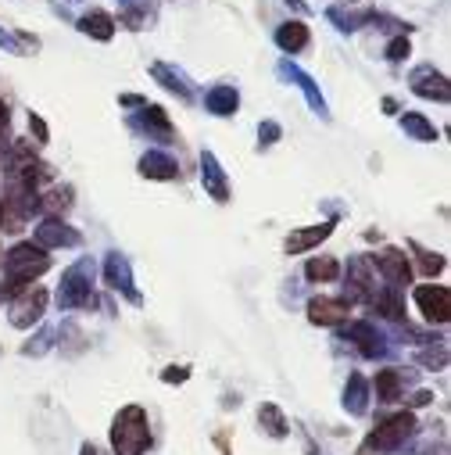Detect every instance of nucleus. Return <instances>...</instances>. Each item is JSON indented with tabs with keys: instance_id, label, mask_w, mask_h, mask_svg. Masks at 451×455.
<instances>
[{
	"instance_id": "f257e3e1",
	"label": "nucleus",
	"mask_w": 451,
	"mask_h": 455,
	"mask_svg": "<svg viewBox=\"0 0 451 455\" xmlns=\"http://www.w3.org/2000/svg\"><path fill=\"white\" fill-rule=\"evenodd\" d=\"M51 259L44 255L40 244H19L4 255V287H0V301H15L40 273H47Z\"/></svg>"
},
{
	"instance_id": "f03ea898",
	"label": "nucleus",
	"mask_w": 451,
	"mask_h": 455,
	"mask_svg": "<svg viewBox=\"0 0 451 455\" xmlns=\"http://www.w3.org/2000/svg\"><path fill=\"white\" fill-rule=\"evenodd\" d=\"M111 444H115V455H144L151 444V427H147V412L140 405H126L115 416V427H111Z\"/></svg>"
},
{
	"instance_id": "7ed1b4c3",
	"label": "nucleus",
	"mask_w": 451,
	"mask_h": 455,
	"mask_svg": "<svg viewBox=\"0 0 451 455\" xmlns=\"http://www.w3.org/2000/svg\"><path fill=\"white\" fill-rule=\"evenodd\" d=\"M36 208H40V194L33 187L12 183L4 190V197H0V230H8V234L26 230V222H29V215Z\"/></svg>"
},
{
	"instance_id": "20e7f679",
	"label": "nucleus",
	"mask_w": 451,
	"mask_h": 455,
	"mask_svg": "<svg viewBox=\"0 0 451 455\" xmlns=\"http://www.w3.org/2000/svg\"><path fill=\"white\" fill-rule=\"evenodd\" d=\"M412 434H415V416H412V412H398V416L384 419V423L369 434L362 455H369V451H394V448H401Z\"/></svg>"
},
{
	"instance_id": "39448f33",
	"label": "nucleus",
	"mask_w": 451,
	"mask_h": 455,
	"mask_svg": "<svg viewBox=\"0 0 451 455\" xmlns=\"http://www.w3.org/2000/svg\"><path fill=\"white\" fill-rule=\"evenodd\" d=\"M90 276H93V262L72 266V269L65 273L61 291H58V305H61V308H83V305H90V301H93V294H90Z\"/></svg>"
},
{
	"instance_id": "423d86ee",
	"label": "nucleus",
	"mask_w": 451,
	"mask_h": 455,
	"mask_svg": "<svg viewBox=\"0 0 451 455\" xmlns=\"http://www.w3.org/2000/svg\"><path fill=\"white\" fill-rule=\"evenodd\" d=\"M415 305L423 308V315L430 323H447V315H451V291L440 287V283H423V287H415Z\"/></svg>"
},
{
	"instance_id": "0eeeda50",
	"label": "nucleus",
	"mask_w": 451,
	"mask_h": 455,
	"mask_svg": "<svg viewBox=\"0 0 451 455\" xmlns=\"http://www.w3.org/2000/svg\"><path fill=\"white\" fill-rule=\"evenodd\" d=\"M369 262L387 276V283H391V287H405V283H412V266H408V259H405L401 251L384 248V251H380V255H373Z\"/></svg>"
},
{
	"instance_id": "6e6552de",
	"label": "nucleus",
	"mask_w": 451,
	"mask_h": 455,
	"mask_svg": "<svg viewBox=\"0 0 451 455\" xmlns=\"http://www.w3.org/2000/svg\"><path fill=\"white\" fill-rule=\"evenodd\" d=\"M352 312V305L344 298H315L308 305V319L319 323V326H336V323H344Z\"/></svg>"
},
{
	"instance_id": "1a4fd4ad",
	"label": "nucleus",
	"mask_w": 451,
	"mask_h": 455,
	"mask_svg": "<svg viewBox=\"0 0 451 455\" xmlns=\"http://www.w3.org/2000/svg\"><path fill=\"white\" fill-rule=\"evenodd\" d=\"M36 244L47 251V248H75L79 244V234L68 230L61 219H47L44 226H36Z\"/></svg>"
},
{
	"instance_id": "9d476101",
	"label": "nucleus",
	"mask_w": 451,
	"mask_h": 455,
	"mask_svg": "<svg viewBox=\"0 0 451 455\" xmlns=\"http://www.w3.org/2000/svg\"><path fill=\"white\" fill-rule=\"evenodd\" d=\"M344 337H348V340H355V348H359L362 355H369V359L384 355V333H380L373 323H352Z\"/></svg>"
},
{
	"instance_id": "9b49d317",
	"label": "nucleus",
	"mask_w": 451,
	"mask_h": 455,
	"mask_svg": "<svg viewBox=\"0 0 451 455\" xmlns=\"http://www.w3.org/2000/svg\"><path fill=\"white\" fill-rule=\"evenodd\" d=\"M412 90H415L419 97L447 100V79H444L440 72H433L430 65H423V68H415V72H412Z\"/></svg>"
},
{
	"instance_id": "f8f14e48",
	"label": "nucleus",
	"mask_w": 451,
	"mask_h": 455,
	"mask_svg": "<svg viewBox=\"0 0 451 455\" xmlns=\"http://www.w3.org/2000/svg\"><path fill=\"white\" fill-rule=\"evenodd\" d=\"M140 172L151 176V180H176V176H179V165H176V158L165 155V151H147V155L140 158Z\"/></svg>"
},
{
	"instance_id": "ddd939ff",
	"label": "nucleus",
	"mask_w": 451,
	"mask_h": 455,
	"mask_svg": "<svg viewBox=\"0 0 451 455\" xmlns=\"http://www.w3.org/2000/svg\"><path fill=\"white\" fill-rule=\"evenodd\" d=\"M201 180H204V190H208L215 201H230V187H226V176H222L215 155H204V158H201Z\"/></svg>"
},
{
	"instance_id": "4468645a",
	"label": "nucleus",
	"mask_w": 451,
	"mask_h": 455,
	"mask_svg": "<svg viewBox=\"0 0 451 455\" xmlns=\"http://www.w3.org/2000/svg\"><path fill=\"white\" fill-rule=\"evenodd\" d=\"M104 276H107V283L115 287V291L130 294V301H140V294L133 291V280H130V266H126V259H123V255H111V259H107V266H104Z\"/></svg>"
},
{
	"instance_id": "2eb2a0df",
	"label": "nucleus",
	"mask_w": 451,
	"mask_h": 455,
	"mask_svg": "<svg viewBox=\"0 0 451 455\" xmlns=\"http://www.w3.org/2000/svg\"><path fill=\"white\" fill-rule=\"evenodd\" d=\"M344 409H348L352 416H366V409H369V384H366L362 373H352V377H348V387H344Z\"/></svg>"
},
{
	"instance_id": "dca6fc26",
	"label": "nucleus",
	"mask_w": 451,
	"mask_h": 455,
	"mask_svg": "<svg viewBox=\"0 0 451 455\" xmlns=\"http://www.w3.org/2000/svg\"><path fill=\"white\" fill-rule=\"evenodd\" d=\"M329 234H333V226H329V222H319V226H312V230H297V234L287 237V255H301V251L315 248L319 241H326Z\"/></svg>"
},
{
	"instance_id": "f3484780",
	"label": "nucleus",
	"mask_w": 451,
	"mask_h": 455,
	"mask_svg": "<svg viewBox=\"0 0 451 455\" xmlns=\"http://www.w3.org/2000/svg\"><path fill=\"white\" fill-rule=\"evenodd\" d=\"M44 308H47V291H33V294L12 312V323H15L19 330H26V326H33V323L44 315Z\"/></svg>"
},
{
	"instance_id": "a211bd4d",
	"label": "nucleus",
	"mask_w": 451,
	"mask_h": 455,
	"mask_svg": "<svg viewBox=\"0 0 451 455\" xmlns=\"http://www.w3.org/2000/svg\"><path fill=\"white\" fill-rule=\"evenodd\" d=\"M348 283H352V294L362 298V301H373V276H369V259H352L348 266Z\"/></svg>"
},
{
	"instance_id": "6ab92c4d",
	"label": "nucleus",
	"mask_w": 451,
	"mask_h": 455,
	"mask_svg": "<svg viewBox=\"0 0 451 455\" xmlns=\"http://www.w3.org/2000/svg\"><path fill=\"white\" fill-rule=\"evenodd\" d=\"M276 44H280L283 51H290V54L305 51V47H308V26H301V22H287V26H280Z\"/></svg>"
},
{
	"instance_id": "aec40b11",
	"label": "nucleus",
	"mask_w": 451,
	"mask_h": 455,
	"mask_svg": "<svg viewBox=\"0 0 451 455\" xmlns=\"http://www.w3.org/2000/svg\"><path fill=\"white\" fill-rule=\"evenodd\" d=\"M79 29L90 33L93 40H111V33H115V22H111L107 12H90V15H83Z\"/></svg>"
},
{
	"instance_id": "412c9836",
	"label": "nucleus",
	"mask_w": 451,
	"mask_h": 455,
	"mask_svg": "<svg viewBox=\"0 0 451 455\" xmlns=\"http://www.w3.org/2000/svg\"><path fill=\"white\" fill-rule=\"evenodd\" d=\"M208 111L211 116H233L237 111V90L233 86H215L208 93Z\"/></svg>"
},
{
	"instance_id": "4be33fe9",
	"label": "nucleus",
	"mask_w": 451,
	"mask_h": 455,
	"mask_svg": "<svg viewBox=\"0 0 451 455\" xmlns=\"http://www.w3.org/2000/svg\"><path fill=\"white\" fill-rule=\"evenodd\" d=\"M401 384H405V380H401L398 370H380L373 387H376V398H380V402H398V398H401Z\"/></svg>"
},
{
	"instance_id": "5701e85b",
	"label": "nucleus",
	"mask_w": 451,
	"mask_h": 455,
	"mask_svg": "<svg viewBox=\"0 0 451 455\" xmlns=\"http://www.w3.org/2000/svg\"><path fill=\"white\" fill-rule=\"evenodd\" d=\"M305 276H308L312 283H329V280L341 276V262H336V259H312V262L305 266Z\"/></svg>"
},
{
	"instance_id": "b1692460",
	"label": "nucleus",
	"mask_w": 451,
	"mask_h": 455,
	"mask_svg": "<svg viewBox=\"0 0 451 455\" xmlns=\"http://www.w3.org/2000/svg\"><path fill=\"white\" fill-rule=\"evenodd\" d=\"M258 419H262L265 434H273V437H287V419H283V412H280L276 405H262V409H258Z\"/></svg>"
},
{
	"instance_id": "393cba45",
	"label": "nucleus",
	"mask_w": 451,
	"mask_h": 455,
	"mask_svg": "<svg viewBox=\"0 0 451 455\" xmlns=\"http://www.w3.org/2000/svg\"><path fill=\"white\" fill-rule=\"evenodd\" d=\"M401 126H405V133H412V137H415V140H423V144H426V140H437V130H433L423 116H405V119H401Z\"/></svg>"
},
{
	"instance_id": "a878e982",
	"label": "nucleus",
	"mask_w": 451,
	"mask_h": 455,
	"mask_svg": "<svg viewBox=\"0 0 451 455\" xmlns=\"http://www.w3.org/2000/svg\"><path fill=\"white\" fill-rule=\"evenodd\" d=\"M154 76H158V79H165V86H169V90H176L183 100H190V86H186V83H183L176 72H169L165 65H154Z\"/></svg>"
},
{
	"instance_id": "bb28decb",
	"label": "nucleus",
	"mask_w": 451,
	"mask_h": 455,
	"mask_svg": "<svg viewBox=\"0 0 451 455\" xmlns=\"http://www.w3.org/2000/svg\"><path fill=\"white\" fill-rule=\"evenodd\" d=\"M419 251V248H415ZM419 269L426 273V276H433V273H440L444 269V259L440 255H433V251H419Z\"/></svg>"
},
{
	"instance_id": "cd10ccee",
	"label": "nucleus",
	"mask_w": 451,
	"mask_h": 455,
	"mask_svg": "<svg viewBox=\"0 0 451 455\" xmlns=\"http://www.w3.org/2000/svg\"><path fill=\"white\" fill-rule=\"evenodd\" d=\"M68 194H72L68 187H54V190L47 194V204H51V208H68Z\"/></svg>"
},
{
	"instance_id": "c85d7f7f",
	"label": "nucleus",
	"mask_w": 451,
	"mask_h": 455,
	"mask_svg": "<svg viewBox=\"0 0 451 455\" xmlns=\"http://www.w3.org/2000/svg\"><path fill=\"white\" fill-rule=\"evenodd\" d=\"M405 54H408V40H394V44L387 47V58H391V61H401Z\"/></svg>"
},
{
	"instance_id": "c756f323",
	"label": "nucleus",
	"mask_w": 451,
	"mask_h": 455,
	"mask_svg": "<svg viewBox=\"0 0 451 455\" xmlns=\"http://www.w3.org/2000/svg\"><path fill=\"white\" fill-rule=\"evenodd\" d=\"M29 130L36 133V140H40V144H47V126H44V119H40V116H29Z\"/></svg>"
},
{
	"instance_id": "7c9ffc66",
	"label": "nucleus",
	"mask_w": 451,
	"mask_h": 455,
	"mask_svg": "<svg viewBox=\"0 0 451 455\" xmlns=\"http://www.w3.org/2000/svg\"><path fill=\"white\" fill-rule=\"evenodd\" d=\"M262 137H265L262 144H273V140L280 137V126H273V123H265V126H262Z\"/></svg>"
},
{
	"instance_id": "2f4dec72",
	"label": "nucleus",
	"mask_w": 451,
	"mask_h": 455,
	"mask_svg": "<svg viewBox=\"0 0 451 455\" xmlns=\"http://www.w3.org/2000/svg\"><path fill=\"white\" fill-rule=\"evenodd\" d=\"M162 380H169V384H172V380H186V370H183V366H179V370L172 366V370H165V373H162Z\"/></svg>"
},
{
	"instance_id": "473e14b6",
	"label": "nucleus",
	"mask_w": 451,
	"mask_h": 455,
	"mask_svg": "<svg viewBox=\"0 0 451 455\" xmlns=\"http://www.w3.org/2000/svg\"><path fill=\"white\" fill-rule=\"evenodd\" d=\"M8 119H12V116H8V104H4V100H0V137H4V133H8Z\"/></svg>"
},
{
	"instance_id": "72a5a7b5",
	"label": "nucleus",
	"mask_w": 451,
	"mask_h": 455,
	"mask_svg": "<svg viewBox=\"0 0 451 455\" xmlns=\"http://www.w3.org/2000/svg\"><path fill=\"white\" fill-rule=\"evenodd\" d=\"M426 402H433V395H430V391H419V395L412 398V405H426Z\"/></svg>"
},
{
	"instance_id": "f704fd0d",
	"label": "nucleus",
	"mask_w": 451,
	"mask_h": 455,
	"mask_svg": "<svg viewBox=\"0 0 451 455\" xmlns=\"http://www.w3.org/2000/svg\"><path fill=\"white\" fill-rule=\"evenodd\" d=\"M83 455H104L97 444H83Z\"/></svg>"
}]
</instances>
